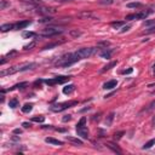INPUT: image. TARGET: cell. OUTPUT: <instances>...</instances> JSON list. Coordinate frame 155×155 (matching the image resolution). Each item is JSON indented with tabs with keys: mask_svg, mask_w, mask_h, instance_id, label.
<instances>
[{
	"mask_svg": "<svg viewBox=\"0 0 155 155\" xmlns=\"http://www.w3.org/2000/svg\"><path fill=\"white\" fill-rule=\"evenodd\" d=\"M45 142L50 143V144H55V146H63V142H62V141L55 139V138H52V137H47V138H45Z\"/></svg>",
	"mask_w": 155,
	"mask_h": 155,
	"instance_id": "5bb4252c",
	"label": "cell"
},
{
	"mask_svg": "<svg viewBox=\"0 0 155 155\" xmlns=\"http://www.w3.org/2000/svg\"><path fill=\"white\" fill-rule=\"evenodd\" d=\"M22 1L28 3L29 5H34V6H40V5H42L40 0H22Z\"/></svg>",
	"mask_w": 155,
	"mask_h": 155,
	"instance_id": "603a6c76",
	"label": "cell"
},
{
	"mask_svg": "<svg viewBox=\"0 0 155 155\" xmlns=\"http://www.w3.org/2000/svg\"><path fill=\"white\" fill-rule=\"evenodd\" d=\"M76 133H78V136H80L81 138H84V139L89 138V130H87V127L86 126L76 127Z\"/></svg>",
	"mask_w": 155,
	"mask_h": 155,
	"instance_id": "9c48e42d",
	"label": "cell"
},
{
	"mask_svg": "<svg viewBox=\"0 0 155 155\" xmlns=\"http://www.w3.org/2000/svg\"><path fill=\"white\" fill-rule=\"evenodd\" d=\"M80 58L79 56L74 52V54H66L63 55L62 57H60L57 60V62H56V66L57 67H63V68H67V67L72 66V64H74L75 62H78Z\"/></svg>",
	"mask_w": 155,
	"mask_h": 155,
	"instance_id": "6da1fadb",
	"label": "cell"
},
{
	"mask_svg": "<svg viewBox=\"0 0 155 155\" xmlns=\"http://www.w3.org/2000/svg\"><path fill=\"white\" fill-rule=\"evenodd\" d=\"M114 3V0H99V4L102 5H111Z\"/></svg>",
	"mask_w": 155,
	"mask_h": 155,
	"instance_id": "f35d334b",
	"label": "cell"
},
{
	"mask_svg": "<svg viewBox=\"0 0 155 155\" xmlns=\"http://www.w3.org/2000/svg\"><path fill=\"white\" fill-rule=\"evenodd\" d=\"M27 85H28V82H19V84L15 85L13 87H11V89H10V91H11V90H15V89H24Z\"/></svg>",
	"mask_w": 155,
	"mask_h": 155,
	"instance_id": "f1b7e54d",
	"label": "cell"
},
{
	"mask_svg": "<svg viewBox=\"0 0 155 155\" xmlns=\"http://www.w3.org/2000/svg\"><path fill=\"white\" fill-rule=\"evenodd\" d=\"M116 85H117V81L116 80H110V81H107L103 85V89H105V90H111V89H114V87H116Z\"/></svg>",
	"mask_w": 155,
	"mask_h": 155,
	"instance_id": "4fadbf2b",
	"label": "cell"
},
{
	"mask_svg": "<svg viewBox=\"0 0 155 155\" xmlns=\"http://www.w3.org/2000/svg\"><path fill=\"white\" fill-rule=\"evenodd\" d=\"M153 109H155V99L152 102V103H150V104L148 105V108H147V110H148V111H149V110H153Z\"/></svg>",
	"mask_w": 155,
	"mask_h": 155,
	"instance_id": "b9f144b4",
	"label": "cell"
},
{
	"mask_svg": "<svg viewBox=\"0 0 155 155\" xmlns=\"http://www.w3.org/2000/svg\"><path fill=\"white\" fill-rule=\"evenodd\" d=\"M116 64H117L116 61H113V62H110V63H108L107 66L103 67V68L101 69V72H102V73H104V72H107V70H110L111 68H113V67H115Z\"/></svg>",
	"mask_w": 155,
	"mask_h": 155,
	"instance_id": "ac0fdd59",
	"label": "cell"
},
{
	"mask_svg": "<svg viewBox=\"0 0 155 155\" xmlns=\"http://www.w3.org/2000/svg\"><path fill=\"white\" fill-rule=\"evenodd\" d=\"M81 34H82L81 30H79V29H72V30H69V35L72 38H78Z\"/></svg>",
	"mask_w": 155,
	"mask_h": 155,
	"instance_id": "7402d4cb",
	"label": "cell"
},
{
	"mask_svg": "<svg viewBox=\"0 0 155 155\" xmlns=\"http://www.w3.org/2000/svg\"><path fill=\"white\" fill-rule=\"evenodd\" d=\"M29 24H30V21H21V22H17L13 24V29H24Z\"/></svg>",
	"mask_w": 155,
	"mask_h": 155,
	"instance_id": "7c38bea8",
	"label": "cell"
},
{
	"mask_svg": "<svg viewBox=\"0 0 155 155\" xmlns=\"http://www.w3.org/2000/svg\"><path fill=\"white\" fill-rule=\"evenodd\" d=\"M13 133H15V135H21V133H22V130H19V129H15V130H13Z\"/></svg>",
	"mask_w": 155,
	"mask_h": 155,
	"instance_id": "bcb514c9",
	"label": "cell"
},
{
	"mask_svg": "<svg viewBox=\"0 0 155 155\" xmlns=\"http://www.w3.org/2000/svg\"><path fill=\"white\" fill-rule=\"evenodd\" d=\"M147 90L150 92H154L155 91V84H149V85L147 86Z\"/></svg>",
	"mask_w": 155,
	"mask_h": 155,
	"instance_id": "60d3db41",
	"label": "cell"
},
{
	"mask_svg": "<svg viewBox=\"0 0 155 155\" xmlns=\"http://www.w3.org/2000/svg\"><path fill=\"white\" fill-rule=\"evenodd\" d=\"M62 33H63V29L49 27V28H45L44 30L40 33V35H41V36H45V38H50V36H55V35L62 34Z\"/></svg>",
	"mask_w": 155,
	"mask_h": 155,
	"instance_id": "277c9868",
	"label": "cell"
},
{
	"mask_svg": "<svg viewBox=\"0 0 155 155\" xmlns=\"http://www.w3.org/2000/svg\"><path fill=\"white\" fill-rule=\"evenodd\" d=\"M22 126L24 127V129H29V127L32 126V125H30L29 122H23V124H22Z\"/></svg>",
	"mask_w": 155,
	"mask_h": 155,
	"instance_id": "f6af8a7d",
	"label": "cell"
},
{
	"mask_svg": "<svg viewBox=\"0 0 155 155\" xmlns=\"http://www.w3.org/2000/svg\"><path fill=\"white\" fill-rule=\"evenodd\" d=\"M70 78L69 76H57V78H54V79H49V80H45V82L47 84V85L52 86L55 84H63V82L68 81Z\"/></svg>",
	"mask_w": 155,
	"mask_h": 155,
	"instance_id": "5b68a950",
	"label": "cell"
},
{
	"mask_svg": "<svg viewBox=\"0 0 155 155\" xmlns=\"http://www.w3.org/2000/svg\"><path fill=\"white\" fill-rule=\"evenodd\" d=\"M154 122H155V120H154Z\"/></svg>",
	"mask_w": 155,
	"mask_h": 155,
	"instance_id": "816d5d0a",
	"label": "cell"
},
{
	"mask_svg": "<svg viewBox=\"0 0 155 155\" xmlns=\"http://www.w3.org/2000/svg\"><path fill=\"white\" fill-rule=\"evenodd\" d=\"M95 52H96V49L95 47H82V49H79L75 54L79 56L80 60H84V58L91 57Z\"/></svg>",
	"mask_w": 155,
	"mask_h": 155,
	"instance_id": "3957f363",
	"label": "cell"
},
{
	"mask_svg": "<svg viewBox=\"0 0 155 155\" xmlns=\"http://www.w3.org/2000/svg\"><path fill=\"white\" fill-rule=\"evenodd\" d=\"M126 21H133V19H137V13H132V15H127L126 16Z\"/></svg>",
	"mask_w": 155,
	"mask_h": 155,
	"instance_id": "74e56055",
	"label": "cell"
},
{
	"mask_svg": "<svg viewBox=\"0 0 155 155\" xmlns=\"http://www.w3.org/2000/svg\"><path fill=\"white\" fill-rule=\"evenodd\" d=\"M36 67V63H25L22 64L19 67V72H24V70H28V69H33Z\"/></svg>",
	"mask_w": 155,
	"mask_h": 155,
	"instance_id": "9a60e30c",
	"label": "cell"
},
{
	"mask_svg": "<svg viewBox=\"0 0 155 155\" xmlns=\"http://www.w3.org/2000/svg\"><path fill=\"white\" fill-rule=\"evenodd\" d=\"M35 45H36V42H35V41H32V42H29L28 45H25L23 49H24V50H32V49L34 47Z\"/></svg>",
	"mask_w": 155,
	"mask_h": 155,
	"instance_id": "d590c367",
	"label": "cell"
},
{
	"mask_svg": "<svg viewBox=\"0 0 155 155\" xmlns=\"http://www.w3.org/2000/svg\"><path fill=\"white\" fill-rule=\"evenodd\" d=\"M152 13V10H149V11H142V12L137 13V19H144L148 17V15Z\"/></svg>",
	"mask_w": 155,
	"mask_h": 155,
	"instance_id": "d6986e66",
	"label": "cell"
},
{
	"mask_svg": "<svg viewBox=\"0 0 155 155\" xmlns=\"http://www.w3.org/2000/svg\"><path fill=\"white\" fill-rule=\"evenodd\" d=\"M9 107L12 108V109L17 108V107H18V99H17V98H12V99L9 102Z\"/></svg>",
	"mask_w": 155,
	"mask_h": 155,
	"instance_id": "cb8c5ba5",
	"label": "cell"
},
{
	"mask_svg": "<svg viewBox=\"0 0 155 155\" xmlns=\"http://www.w3.org/2000/svg\"><path fill=\"white\" fill-rule=\"evenodd\" d=\"M105 146H107L109 149H111V150H113L114 153H117V154H122V150H121V149L117 147V144H115V143L107 142V143H105Z\"/></svg>",
	"mask_w": 155,
	"mask_h": 155,
	"instance_id": "8fae6325",
	"label": "cell"
},
{
	"mask_svg": "<svg viewBox=\"0 0 155 155\" xmlns=\"http://www.w3.org/2000/svg\"><path fill=\"white\" fill-rule=\"evenodd\" d=\"M78 104V101H69V102H63V103H60V104H55L50 107L51 111H55V113H60V111H63L68 108H72L74 105Z\"/></svg>",
	"mask_w": 155,
	"mask_h": 155,
	"instance_id": "7a4b0ae2",
	"label": "cell"
},
{
	"mask_svg": "<svg viewBox=\"0 0 155 155\" xmlns=\"http://www.w3.org/2000/svg\"><path fill=\"white\" fill-rule=\"evenodd\" d=\"M19 67L21 66H15V67H11L6 70H1L0 72V76H5V75H11V74H15L17 72H19Z\"/></svg>",
	"mask_w": 155,
	"mask_h": 155,
	"instance_id": "ba28073f",
	"label": "cell"
},
{
	"mask_svg": "<svg viewBox=\"0 0 155 155\" xmlns=\"http://www.w3.org/2000/svg\"><path fill=\"white\" fill-rule=\"evenodd\" d=\"M78 17H79L80 19H98L97 17L93 15L92 11H87V10H85V11H80V12L78 13Z\"/></svg>",
	"mask_w": 155,
	"mask_h": 155,
	"instance_id": "8992f818",
	"label": "cell"
},
{
	"mask_svg": "<svg viewBox=\"0 0 155 155\" xmlns=\"http://www.w3.org/2000/svg\"><path fill=\"white\" fill-rule=\"evenodd\" d=\"M144 25H153V24H155V19H148V21H144V23H143Z\"/></svg>",
	"mask_w": 155,
	"mask_h": 155,
	"instance_id": "ab89813d",
	"label": "cell"
},
{
	"mask_svg": "<svg viewBox=\"0 0 155 155\" xmlns=\"http://www.w3.org/2000/svg\"><path fill=\"white\" fill-rule=\"evenodd\" d=\"M153 69H154V73H155V63H154V66H153Z\"/></svg>",
	"mask_w": 155,
	"mask_h": 155,
	"instance_id": "f907efd6",
	"label": "cell"
},
{
	"mask_svg": "<svg viewBox=\"0 0 155 155\" xmlns=\"http://www.w3.org/2000/svg\"><path fill=\"white\" fill-rule=\"evenodd\" d=\"M38 12L41 13V15H51V13H56V9H54V7H47V6H42V5H40V6H38Z\"/></svg>",
	"mask_w": 155,
	"mask_h": 155,
	"instance_id": "52a82bcc",
	"label": "cell"
},
{
	"mask_svg": "<svg viewBox=\"0 0 155 155\" xmlns=\"http://www.w3.org/2000/svg\"><path fill=\"white\" fill-rule=\"evenodd\" d=\"M33 36H35V33L33 32H24L22 34V38L24 39H29V38H33Z\"/></svg>",
	"mask_w": 155,
	"mask_h": 155,
	"instance_id": "1f68e13d",
	"label": "cell"
},
{
	"mask_svg": "<svg viewBox=\"0 0 155 155\" xmlns=\"http://www.w3.org/2000/svg\"><path fill=\"white\" fill-rule=\"evenodd\" d=\"M55 19L52 18V17L47 16V17H44V18H41L39 19V23H51V22H54Z\"/></svg>",
	"mask_w": 155,
	"mask_h": 155,
	"instance_id": "4316f807",
	"label": "cell"
},
{
	"mask_svg": "<svg viewBox=\"0 0 155 155\" xmlns=\"http://www.w3.org/2000/svg\"><path fill=\"white\" fill-rule=\"evenodd\" d=\"M111 52H113V49H102L101 51H99V56H101L102 58H104V60H110L111 57Z\"/></svg>",
	"mask_w": 155,
	"mask_h": 155,
	"instance_id": "30bf717a",
	"label": "cell"
},
{
	"mask_svg": "<svg viewBox=\"0 0 155 155\" xmlns=\"http://www.w3.org/2000/svg\"><path fill=\"white\" fill-rule=\"evenodd\" d=\"M130 29V25H126V27H122V29H121V33H125V32H127Z\"/></svg>",
	"mask_w": 155,
	"mask_h": 155,
	"instance_id": "7dc6e473",
	"label": "cell"
},
{
	"mask_svg": "<svg viewBox=\"0 0 155 155\" xmlns=\"http://www.w3.org/2000/svg\"><path fill=\"white\" fill-rule=\"evenodd\" d=\"M110 25L115 29H119L120 27H124V22H111Z\"/></svg>",
	"mask_w": 155,
	"mask_h": 155,
	"instance_id": "836d02e7",
	"label": "cell"
},
{
	"mask_svg": "<svg viewBox=\"0 0 155 155\" xmlns=\"http://www.w3.org/2000/svg\"><path fill=\"white\" fill-rule=\"evenodd\" d=\"M124 133H125V132H124V131H120V132H116V133H114V139H115V141H119V139H120L121 137L124 136Z\"/></svg>",
	"mask_w": 155,
	"mask_h": 155,
	"instance_id": "8d00e7d4",
	"label": "cell"
},
{
	"mask_svg": "<svg viewBox=\"0 0 155 155\" xmlns=\"http://www.w3.org/2000/svg\"><path fill=\"white\" fill-rule=\"evenodd\" d=\"M66 139L68 142H72V143H74V144H76V146H82V141L79 138H75V137H72V136H67Z\"/></svg>",
	"mask_w": 155,
	"mask_h": 155,
	"instance_id": "2e32d148",
	"label": "cell"
},
{
	"mask_svg": "<svg viewBox=\"0 0 155 155\" xmlns=\"http://www.w3.org/2000/svg\"><path fill=\"white\" fill-rule=\"evenodd\" d=\"M154 32H155V25H154V27H152L150 29H148V30H147V33H148V34H149V33H154Z\"/></svg>",
	"mask_w": 155,
	"mask_h": 155,
	"instance_id": "c3c4849f",
	"label": "cell"
},
{
	"mask_svg": "<svg viewBox=\"0 0 155 155\" xmlns=\"http://www.w3.org/2000/svg\"><path fill=\"white\" fill-rule=\"evenodd\" d=\"M153 146H155V138H154V139H150L149 142H147L146 144H144V146L142 147V148L144 149V150H146V149H150Z\"/></svg>",
	"mask_w": 155,
	"mask_h": 155,
	"instance_id": "d4e9b609",
	"label": "cell"
},
{
	"mask_svg": "<svg viewBox=\"0 0 155 155\" xmlns=\"http://www.w3.org/2000/svg\"><path fill=\"white\" fill-rule=\"evenodd\" d=\"M114 116H115L114 111H111L110 114L107 116V119H105V125H107V126H110L111 125V122H113V120H114Z\"/></svg>",
	"mask_w": 155,
	"mask_h": 155,
	"instance_id": "ffe728a7",
	"label": "cell"
},
{
	"mask_svg": "<svg viewBox=\"0 0 155 155\" xmlns=\"http://www.w3.org/2000/svg\"><path fill=\"white\" fill-rule=\"evenodd\" d=\"M60 1H62V3H63V1H70V0H60Z\"/></svg>",
	"mask_w": 155,
	"mask_h": 155,
	"instance_id": "681fc988",
	"label": "cell"
},
{
	"mask_svg": "<svg viewBox=\"0 0 155 155\" xmlns=\"http://www.w3.org/2000/svg\"><path fill=\"white\" fill-rule=\"evenodd\" d=\"M11 29H13V24H10V23H6V24H3L1 27H0V30H1L3 33L9 32V30H11Z\"/></svg>",
	"mask_w": 155,
	"mask_h": 155,
	"instance_id": "44dd1931",
	"label": "cell"
},
{
	"mask_svg": "<svg viewBox=\"0 0 155 155\" xmlns=\"http://www.w3.org/2000/svg\"><path fill=\"white\" fill-rule=\"evenodd\" d=\"M61 42H52V44H49V45H46V46H44L42 47V50H50V49H52V47H56V46H58Z\"/></svg>",
	"mask_w": 155,
	"mask_h": 155,
	"instance_id": "d6a6232c",
	"label": "cell"
},
{
	"mask_svg": "<svg viewBox=\"0 0 155 155\" xmlns=\"http://www.w3.org/2000/svg\"><path fill=\"white\" fill-rule=\"evenodd\" d=\"M32 109H33V104H30V103H27V104H24L22 107L23 113H29V111H32Z\"/></svg>",
	"mask_w": 155,
	"mask_h": 155,
	"instance_id": "484cf974",
	"label": "cell"
},
{
	"mask_svg": "<svg viewBox=\"0 0 155 155\" xmlns=\"http://www.w3.org/2000/svg\"><path fill=\"white\" fill-rule=\"evenodd\" d=\"M32 121H34V122H44L45 121V116H33L32 117Z\"/></svg>",
	"mask_w": 155,
	"mask_h": 155,
	"instance_id": "4dcf8cb0",
	"label": "cell"
},
{
	"mask_svg": "<svg viewBox=\"0 0 155 155\" xmlns=\"http://www.w3.org/2000/svg\"><path fill=\"white\" fill-rule=\"evenodd\" d=\"M85 124H86V117H85V116H82L81 119H80L79 122L76 124V127H82V126H85Z\"/></svg>",
	"mask_w": 155,
	"mask_h": 155,
	"instance_id": "e575fe53",
	"label": "cell"
},
{
	"mask_svg": "<svg viewBox=\"0 0 155 155\" xmlns=\"http://www.w3.org/2000/svg\"><path fill=\"white\" fill-rule=\"evenodd\" d=\"M69 120H72V115H64V116L62 117V121H63V122H67V121H69Z\"/></svg>",
	"mask_w": 155,
	"mask_h": 155,
	"instance_id": "7bdbcfd3",
	"label": "cell"
},
{
	"mask_svg": "<svg viewBox=\"0 0 155 155\" xmlns=\"http://www.w3.org/2000/svg\"><path fill=\"white\" fill-rule=\"evenodd\" d=\"M143 5L141 3H130L127 4V7H130V9H138V7H142Z\"/></svg>",
	"mask_w": 155,
	"mask_h": 155,
	"instance_id": "f546056e",
	"label": "cell"
},
{
	"mask_svg": "<svg viewBox=\"0 0 155 155\" xmlns=\"http://www.w3.org/2000/svg\"><path fill=\"white\" fill-rule=\"evenodd\" d=\"M9 6H10V1H7V0H1L0 1V10H5Z\"/></svg>",
	"mask_w": 155,
	"mask_h": 155,
	"instance_id": "83f0119b",
	"label": "cell"
},
{
	"mask_svg": "<svg viewBox=\"0 0 155 155\" xmlns=\"http://www.w3.org/2000/svg\"><path fill=\"white\" fill-rule=\"evenodd\" d=\"M74 90H75V86L73 84H70V85H67L66 87H63V93L64 95H70Z\"/></svg>",
	"mask_w": 155,
	"mask_h": 155,
	"instance_id": "e0dca14e",
	"label": "cell"
},
{
	"mask_svg": "<svg viewBox=\"0 0 155 155\" xmlns=\"http://www.w3.org/2000/svg\"><path fill=\"white\" fill-rule=\"evenodd\" d=\"M121 73L122 74H131L132 73V68H130V69H127V70H122Z\"/></svg>",
	"mask_w": 155,
	"mask_h": 155,
	"instance_id": "ee69618b",
	"label": "cell"
}]
</instances>
